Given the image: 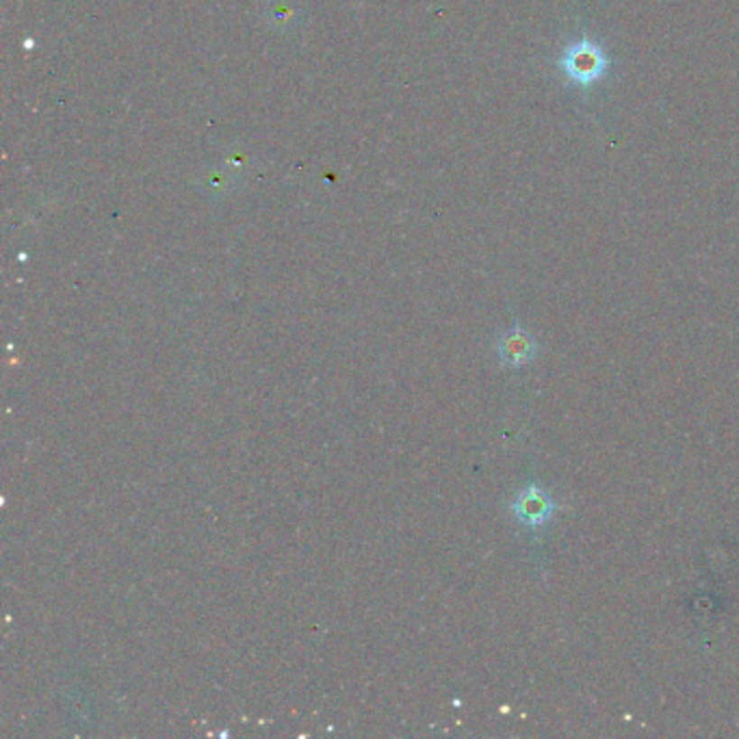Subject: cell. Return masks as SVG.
<instances>
[{"mask_svg": "<svg viewBox=\"0 0 739 739\" xmlns=\"http://www.w3.org/2000/svg\"><path fill=\"white\" fill-rule=\"evenodd\" d=\"M612 59L607 57L605 48L590 37L570 42L558 59V68L570 83L577 88H592L598 80L605 79Z\"/></svg>", "mask_w": 739, "mask_h": 739, "instance_id": "6da1fadb", "label": "cell"}, {"mask_svg": "<svg viewBox=\"0 0 739 739\" xmlns=\"http://www.w3.org/2000/svg\"><path fill=\"white\" fill-rule=\"evenodd\" d=\"M555 510H558V503H555L551 494L538 484H530L516 494V499L512 501V514L516 516V521L522 522L530 530H540V527L547 525L549 521L553 519Z\"/></svg>", "mask_w": 739, "mask_h": 739, "instance_id": "7a4b0ae2", "label": "cell"}, {"mask_svg": "<svg viewBox=\"0 0 739 739\" xmlns=\"http://www.w3.org/2000/svg\"><path fill=\"white\" fill-rule=\"evenodd\" d=\"M497 352H499V358L503 360L505 365L522 366V365H530L531 360L536 358L538 343L530 332L522 330L521 326H514L499 338Z\"/></svg>", "mask_w": 739, "mask_h": 739, "instance_id": "3957f363", "label": "cell"}, {"mask_svg": "<svg viewBox=\"0 0 739 739\" xmlns=\"http://www.w3.org/2000/svg\"><path fill=\"white\" fill-rule=\"evenodd\" d=\"M267 18H269V23L276 24L278 29H282V26H291L295 23V18H298V9L293 7L291 0H272L267 7Z\"/></svg>", "mask_w": 739, "mask_h": 739, "instance_id": "277c9868", "label": "cell"}, {"mask_svg": "<svg viewBox=\"0 0 739 739\" xmlns=\"http://www.w3.org/2000/svg\"><path fill=\"white\" fill-rule=\"evenodd\" d=\"M210 180H213L215 189H224V176H210Z\"/></svg>", "mask_w": 739, "mask_h": 739, "instance_id": "5b68a950", "label": "cell"}]
</instances>
